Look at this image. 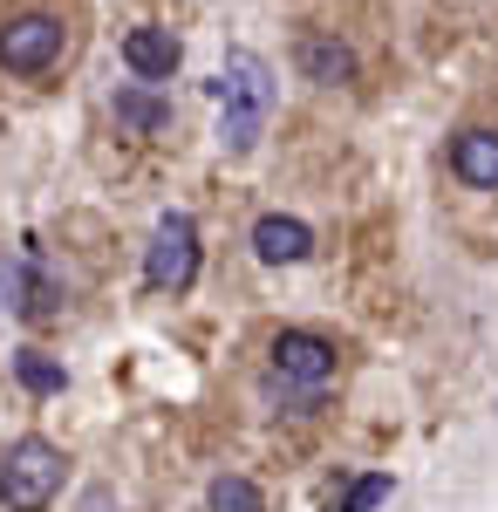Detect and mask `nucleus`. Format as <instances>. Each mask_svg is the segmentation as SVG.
<instances>
[{
    "instance_id": "obj_1",
    "label": "nucleus",
    "mask_w": 498,
    "mask_h": 512,
    "mask_svg": "<svg viewBox=\"0 0 498 512\" xmlns=\"http://www.w3.org/2000/svg\"><path fill=\"white\" fill-rule=\"evenodd\" d=\"M212 96H219V144H226L232 158H246L260 137H267V117H273V69L253 55V48H232L219 82H212Z\"/></svg>"
},
{
    "instance_id": "obj_2",
    "label": "nucleus",
    "mask_w": 498,
    "mask_h": 512,
    "mask_svg": "<svg viewBox=\"0 0 498 512\" xmlns=\"http://www.w3.org/2000/svg\"><path fill=\"white\" fill-rule=\"evenodd\" d=\"M62 492V451L48 437H21L0 451V506L7 512H48Z\"/></svg>"
},
{
    "instance_id": "obj_3",
    "label": "nucleus",
    "mask_w": 498,
    "mask_h": 512,
    "mask_svg": "<svg viewBox=\"0 0 498 512\" xmlns=\"http://www.w3.org/2000/svg\"><path fill=\"white\" fill-rule=\"evenodd\" d=\"M62 48H69V28L55 14H14L0 28V69L7 76H48L62 62Z\"/></svg>"
},
{
    "instance_id": "obj_4",
    "label": "nucleus",
    "mask_w": 498,
    "mask_h": 512,
    "mask_svg": "<svg viewBox=\"0 0 498 512\" xmlns=\"http://www.w3.org/2000/svg\"><path fill=\"white\" fill-rule=\"evenodd\" d=\"M144 280L157 294H185L198 280V226L185 212H164L151 233V253H144Z\"/></svg>"
},
{
    "instance_id": "obj_5",
    "label": "nucleus",
    "mask_w": 498,
    "mask_h": 512,
    "mask_svg": "<svg viewBox=\"0 0 498 512\" xmlns=\"http://www.w3.org/2000/svg\"><path fill=\"white\" fill-rule=\"evenodd\" d=\"M273 376L280 383H301V390L335 383V342L328 335H307V328H280L273 335Z\"/></svg>"
},
{
    "instance_id": "obj_6",
    "label": "nucleus",
    "mask_w": 498,
    "mask_h": 512,
    "mask_svg": "<svg viewBox=\"0 0 498 512\" xmlns=\"http://www.w3.org/2000/svg\"><path fill=\"white\" fill-rule=\"evenodd\" d=\"M0 280H7V301H14V315H21V321H55V308H62V287L48 280L41 253H21L14 267H0Z\"/></svg>"
},
{
    "instance_id": "obj_7",
    "label": "nucleus",
    "mask_w": 498,
    "mask_h": 512,
    "mask_svg": "<svg viewBox=\"0 0 498 512\" xmlns=\"http://www.w3.org/2000/svg\"><path fill=\"white\" fill-rule=\"evenodd\" d=\"M178 35L171 28H130L123 35V62H130V76H144V82H171V69H178Z\"/></svg>"
},
{
    "instance_id": "obj_8",
    "label": "nucleus",
    "mask_w": 498,
    "mask_h": 512,
    "mask_svg": "<svg viewBox=\"0 0 498 512\" xmlns=\"http://www.w3.org/2000/svg\"><path fill=\"white\" fill-rule=\"evenodd\" d=\"M253 253H260L267 267H294V260H307V253H314V233H307L301 219H280V212H267V219L253 226Z\"/></svg>"
},
{
    "instance_id": "obj_9",
    "label": "nucleus",
    "mask_w": 498,
    "mask_h": 512,
    "mask_svg": "<svg viewBox=\"0 0 498 512\" xmlns=\"http://www.w3.org/2000/svg\"><path fill=\"white\" fill-rule=\"evenodd\" d=\"M451 171L478 192H498V130H464L451 144Z\"/></svg>"
},
{
    "instance_id": "obj_10",
    "label": "nucleus",
    "mask_w": 498,
    "mask_h": 512,
    "mask_svg": "<svg viewBox=\"0 0 498 512\" xmlns=\"http://www.w3.org/2000/svg\"><path fill=\"white\" fill-rule=\"evenodd\" d=\"M301 76L307 82H328V89L355 82V55H348V41H335V35H301Z\"/></svg>"
},
{
    "instance_id": "obj_11",
    "label": "nucleus",
    "mask_w": 498,
    "mask_h": 512,
    "mask_svg": "<svg viewBox=\"0 0 498 512\" xmlns=\"http://www.w3.org/2000/svg\"><path fill=\"white\" fill-rule=\"evenodd\" d=\"M116 123L123 130H137V137H157V130H171V103L151 96V89H116Z\"/></svg>"
},
{
    "instance_id": "obj_12",
    "label": "nucleus",
    "mask_w": 498,
    "mask_h": 512,
    "mask_svg": "<svg viewBox=\"0 0 498 512\" xmlns=\"http://www.w3.org/2000/svg\"><path fill=\"white\" fill-rule=\"evenodd\" d=\"M14 376H21V390H28V396H55L62 383H69V376H62V362H48L41 349H21V355H14Z\"/></svg>"
},
{
    "instance_id": "obj_13",
    "label": "nucleus",
    "mask_w": 498,
    "mask_h": 512,
    "mask_svg": "<svg viewBox=\"0 0 498 512\" xmlns=\"http://www.w3.org/2000/svg\"><path fill=\"white\" fill-rule=\"evenodd\" d=\"M212 512H267V499H260L253 478L226 472V478H212Z\"/></svg>"
},
{
    "instance_id": "obj_14",
    "label": "nucleus",
    "mask_w": 498,
    "mask_h": 512,
    "mask_svg": "<svg viewBox=\"0 0 498 512\" xmlns=\"http://www.w3.org/2000/svg\"><path fill=\"white\" fill-rule=\"evenodd\" d=\"M383 499H389V478H383V472H369V478H355V485H348L342 512H376Z\"/></svg>"
}]
</instances>
